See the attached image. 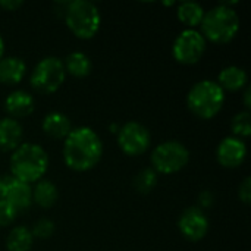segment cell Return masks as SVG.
<instances>
[{"label": "cell", "instance_id": "cell-1", "mask_svg": "<svg viewBox=\"0 0 251 251\" xmlns=\"http://www.w3.org/2000/svg\"><path fill=\"white\" fill-rule=\"evenodd\" d=\"M103 156V143L90 126H76L63 141V162L74 172H87L99 165Z\"/></svg>", "mask_w": 251, "mask_h": 251}, {"label": "cell", "instance_id": "cell-2", "mask_svg": "<svg viewBox=\"0 0 251 251\" xmlns=\"http://www.w3.org/2000/svg\"><path fill=\"white\" fill-rule=\"evenodd\" d=\"M49 163V154L40 144L21 143L10 154V175L25 184L38 182L47 174Z\"/></svg>", "mask_w": 251, "mask_h": 251}, {"label": "cell", "instance_id": "cell-3", "mask_svg": "<svg viewBox=\"0 0 251 251\" xmlns=\"http://www.w3.org/2000/svg\"><path fill=\"white\" fill-rule=\"evenodd\" d=\"M235 3H221L207 10L200 24L201 35L215 44L231 43L240 31V16L232 7Z\"/></svg>", "mask_w": 251, "mask_h": 251}, {"label": "cell", "instance_id": "cell-4", "mask_svg": "<svg viewBox=\"0 0 251 251\" xmlns=\"http://www.w3.org/2000/svg\"><path fill=\"white\" fill-rule=\"evenodd\" d=\"M225 104V91L213 79L196 82L187 94V106L200 119H213Z\"/></svg>", "mask_w": 251, "mask_h": 251}, {"label": "cell", "instance_id": "cell-5", "mask_svg": "<svg viewBox=\"0 0 251 251\" xmlns=\"http://www.w3.org/2000/svg\"><path fill=\"white\" fill-rule=\"evenodd\" d=\"M68 29L79 40H91L100 29L101 15L99 7L88 0H71L63 13Z\"/></svg>", "mask_w": 251, "mask_h": 251}, {"label": "cell", "instance_id": "cell-6", "mask_svg": "<svg viewBox=\"0 0 251 251\" xmlns=\"http://www.w3.org/2000/svg\"><path fill=\"white\" fill-rule=\"evenodd\" d=\"M65 78L63 60L57 56H46L34 66L29 75V84L40 94H53L63 85Z\"/></svg>", "mask_w": 251, "mask_h": 251}, {"label": "cell", "instance_id": "cell-7", "mask_svg": "<svg viewBox=\"0 0 251 251\" xmlns=\"http://www.w3.org/2000/svg\"><path fill=\"white\" fill-rule=\"evenodd\" d=\"M153 169L162 175H172L182 171L190 162L188 149L176 140L160 143L150 156Z\"/></svg>", "mask_w": 251, "mask_h": 251}, {"label": "cell", "instance_id": "cell-8", "mask_svg": "<svg viewBox=\"0 0 251 251\" xmlns=\"http://www.w3.org/2000/svg\"><path fill=\"white\" fill-rule=\"evenodd\" d=\"M207 49V41L197 29L185 28L172 44V56L178 63L194 65L201 60Z\"/></svg>", "mask_w": 251, "mask_h": 251}, {"label": "cell", "instance_id": "cell-9", "mask_svg": "<svg viewBox=\"0 0 251 251\" xmlns=\"http://www.w3.org/2000/svg\"><path fill=\"white\" fill-rule=\"evenodd\" d=\"M116 141L119 149L126 156L137 157L149 150L151 143V135L143 124L131 121L119 126L116 132Z\"/></svg>", "mask_w": 251, "mask_h": 251}, {"label": "cell", "instance_id": "cell-10", "mask_svg": "<svg viewBox=\"0 0 251 251\" xmlns=\"http://www.w3.org/2000/svg\"><path fill=\"white\" fill-rule=\"evenodd\" d=\"M209 219L204 210L196 206L185 209L178 219V228L181 235L193 243L203 240L209 232Z\"/></svg>", "mask_w": 251, "mask_h": 251}, {"label": "cell", "instance_id": "cell-11", "mask_svg": "<svg viewBox=\"0 0 251 251\" xmlns=\"http://www.w3.org/2000/svg\"><path fill=\"white\" fill-rule=\"evenodd\" d=\"M4 201L15 207L18 213L28 210L32 204V188L12 175L1 178V196Z\"/></svg>", "mask_w": 251, "mask_h": 251}, {"label": "cell", "instance_id": "cell-12", "mask_svg": "<svg viewBox=\"0 0 251 251\" xmlns=\"http://www.w3.org/2000/svg\"><path fill=\"white\" fill-rule=\"evenodd\" d=\"M247 157V146L241 138L225 137L216 149V160L222 168L235 169L240 168Z\"/></svg>", "mask_w": 251, "mask_h": 251}, {"label": "cell", "instance_id": "cell-13", "mask_svg": "<svg viewBox=\"0 0 251 251\" xmlns=\"http://www.w3.org/2000/svg\"><path fill=\"white\" fill-rule=\"evenodd\" d=\"M4 110L12 119L26 118L29 116L35 109V100L34 97L25 91V90H15L4 99Z\"/></svg>", "mask_w": 251, "mask_h": 251}, {"label": "cell", "instance_id": "cell-14", "mask_svg": "<svg viewBox=\"0 0 251 251\" xmlns=\"http://www.w3.org/2000/svg\"><path fill=\"white\" fill-rule=\"evenodd\" d=\"M43 132L53 140H65L72 131V124L69 118L62 112H50L43 118L41 122Z\"/></svg>", "mask_w": 251, "mask_h": 251}, {"label": "cell", "instance_id": "cell-15", "mask_svg": "<svg viewBox=\"0 0 251 251\" xmlns=\"http://www.w3.org/2000/svg\"><path fill=\"white\" fill-rule=\"evenodd\" d=\"M22 135L24 129L19 121L9 116L0 119V151H13L21 146Z\"/></svg>", "mask_w": 251, "mask_h": 251}, {"label": "cell", "instance_id": "cell-16", "mask_svg": "<svg viewBox=\"0 0 251 251\" xmlns=\"http://www.w3.org/2000/svg\"><path fill=\"white\" fill-rule=\"evenodd\" d=\"M26 75V63L21 57L7 56L0 60V84H19Z\"/></svg>", "mask_w": 251, "mask_h": 251}, {"label": "cell", "instance_id": "cell-17", "mask_svg": "<svg viewBox=\"0 0 251 251\" xmlns=\"http://www.w3.org/2000/svg\"><path fill=\"white\" fill-rule=\"evenodd\" d=\"M216 82L224 91H240L249 84V75L246 69L231 65L219 72Z\"/></svg>", "mask_w": 251, "mask_h": 251}, {"label": "cell", "instance_id": "cell-18", "mask_svg": "<svg viewBox=\"0 0 251 251\" xmlns=\"http://www.w3.org/2000/svg\"><path fill=\"white\" fill-rule=\"evenodd\" d=\"M57 199L59 191L51 181L41 179L35 182V187L32 188V203H35L41 209H50L57 203Z\"/></svg>", "mask_w": 251, "mask_h": 251}, {"label": "cell", "instance_id": "cell-19", "mask_svg": "<svg viewBox=\"0 0 251 251\" xmlns=\"http://www.w3.org/2000/svg\"><path fill=\"white\" fill-rule=\"evenodd\" d=\"M206 10L204 7L197 1H182L178 4L176 16L188 29H196V26H200L203 16Z\"/></svg>", "mask_w": 251, "mask_h": 251}, {"label": "cell", "instance_id": "cell-20", "mask_svg": "<svg viewBox=\"0 0 251 251\" xmlns=\"http://www.w3.org/2000/svg\"><path fill=\"white\" fill-rule=\"evenodd\" d=\"M63 66H65L66 74H69L74 78H85L90 75L93 69V63L90 57L82 51L69 53L63 60Z\"/></svg>", "mask_w": 251, "mask_h": 251}, {"label": "cell", "instance_id": "cell-21", "mask_svg": "<svg viewBox=\"0 0 251 251\" xmlns=\"http://www.w3.org/2000/svg\"><path fill=\"white\" fill-rule=\"evenodd\" d=\"M34 244V237L31 229L26 226H15L6 237V249L7 251H29Z\"/></svg>", "mask_w": 251, "mask_h": 251}, {"label": "cell", "instance_id": "cell-22", "mask_svg": "<svg viewBox=\"0 0 251 251\" xmlns=\"http://www.w3.org/2000/svg\"><path fill=\"white\" fill-rule=\"evenodd\" d=\"M157 181H159L157 172L153 168H144V169H141L135 175V178H134V188L140 194H149V193H151L156 188Z\"/></svg>", "mask_w": 251, "mask_h": 251}, {"label": "cell", "instance_id": "cell-23", "mask_svg": "<svg viewBox=\"0 0 251 251\" xmlns=\"http://www.w3.org/2000/svg\"><path fill=\"white\" fill-rule=\"evenodd\" d=\"M231 129L234 137L237 138H247L251 134V115L249 110L237 113L231 121Z\"/></svg>", "mask_w": 251, "mask_h": 251}, {"label": "cell", "instance_id": "cell-24", "mask_svg": "<svg viewBox=\"0 0 251 251\" xmlns=\"http://www.w3.org/2000/svg\"><path fill=\"white\" fill-rule=\"evenodd\" d=\"M56 231V226H54V222L51 219H47V218H41L38 219L32 229H31V234L34 238H38V240H49L53 237Z\"/></svg>", "mask_w": 251, "mask_h": 251}, {"label": "cell", "instance_id": "cell-25", "mask_svg": "<svg viewBox=\"0 0 251 251\" xmlns=\"http://www.w3.org/2000/svg\"><path fill=\"white\" fill-rule=\"evenodd\" d=\"M18 215L19 213L15 210L13 206H10L7 201H4L3 199H0V226L1 228L10 226L16 221Z\"/></svg>", "mask_w": 251, "mask_h": 251}, {"label": "cell", "instance_id": "cell-26", "mask_svg": "<svg viewBox=\"0 0 251 251\" xmlns=\"http://www.w3.org/2000/svg\"><path fill=\"white\" fill-rule=\"evenodd\" d=\"M238 197L240 201H243L244 204H250L251 203V178L246 176L243 179V182L238 187Z\"/></svg>", "mask_w": 251, "mask_h": 251}, {"label": "cell", "instance_id": "cell-27", "mask_svg": "<svg viewBox=\"0 0 251 251\" xmlns=\"http://www.w3.org/2000/svg\"><path fill=\"white\" fill-rule=\"evenodd\" d=\"M213 203H215V197H213V194L210 191H201L200 193V196H199V204H200V207L199 209H201V210L209 209V207L213 206Z\"/></svg>", "mask_w": 251, "mask_h": 251}, {"label": "cell", "instance_id": "cell-28", "mask_svg": "<svg viewBox=\"0 0 251 251\" xmlns=\"http://www.w3.org/2000/svg\"><path fill=\"white\" fill-rule=\"evenodd\" d=\"M24 6L22 0H0V7L6 12H16Z\"/></svg>", "mask_w": 251, "mask_h": 251}, {"label": "cell", "instance_id": "cell-29", "mask_svg": "<svg viewBox=\"0 0 251 251\" xmlns=\"http://www.w3.org/2000/svg\"><path fill=\"white\" fill-rule=\"evenodd\" d=\"M243 103H244V107L246 110H250L251 107V87L247 84L246 85V90L243 93Z\"/></svg>", "mask_w": 251, "mask_h": 251}, {"label": "cell", "instance_id": "cell-30", "mask_svg": "<svg viewBox=\"0 0 251 251\" xmlns=\"http://www.w3.org/2000/svg\"><path fill=\"white\" fill-rule=\"evenodd\" d=\"M4 57V40H3V37H1V34H0V60Z\"/></svg>", "mask_w": 251, "mask_h": 251}, {"label": "cell", "instance_id": "cell-31", "mask_svg": "<svg viewBox=\"0 0 251 251\" xmlns=\"http://www.w3.org/2000/svg\"><path fill=\"white\" fill-rule=\"evenodd\" d=\"M0 196H1V178H0Z\"/></svg>", "mask_w": 251, "mask_h": 251}]
</instances>
